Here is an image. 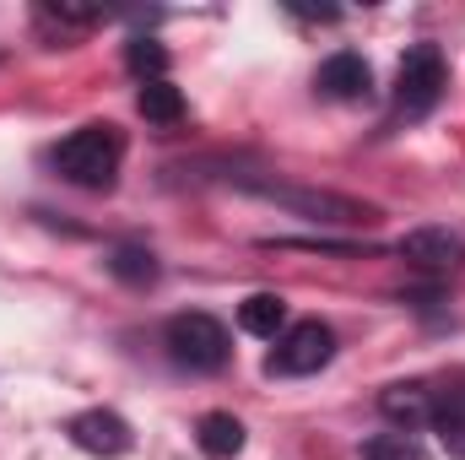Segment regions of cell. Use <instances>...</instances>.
<instances>
[{
    "label": "cell",
    "mask_w": 465,
    "mask_h": 460,
    "mask_svg": "<svg viewBox=\"0 0 465 460\" xmlns=\"http://www.w3.org/2000/svg\"><path fill=\"white\" fill-rule=\"evenodd\" d=\"M119 163H124V135H119L114 125H82V130H71L54 146L60 179L82 185V190H114Z\"/></svg>",
    "instance_id": "6da1fadb"
},
{
    "label": "cell",
    "mask_w": 465,
    "mask_h": 460,
    "mask_svg": "<svg viewBox=\"0 0 465 460\" xmlns=\"http://www.w3.org/2000/svg\"><path fill=\"white\" fill-rule=\"evenodd\" d=\"M163 342H168V357L179 363V368H190V374H217L223 363H228V325L223 320H212V315H173L168 320V331H163Z\"/></svg>",
    "instance_id": "7a4b0ae2"
},
{
    "label": "cell",
    "mask_w": 465,
    "mask_h": 460,
    "mask_svg": "<svg viewBox=\"0 0 465 460\" xmlns=\"http://www.w3.org/2000/svg\"><path fill=\"white\" fill-rule=\"evenodd\" d=\"M444 55L433 49V44H417V49H406V60H401V71H395V109L406 119H422L439 109V98H444Z\"/></svg>",
    "instance_id": "3957f363"
},
{
    "label": "cell",
    "mask_w": 465,
    "mask_h": 460,
    "mask_svg": "<svg viewBox=\"0 0 465 460\" xmlns=\"http://www.w3.org/2000/svg\"><path fill=\"white\" fill-rule=\"evenodd\" d=\"M331 357H336V331L320 325V320H303V325L276 336V352L265 357V368L282 374V379H303V374H320Z\"/></svg>",
    "instance_id": "277c9868"
},
{
    "label": "cell",
    "mask_w": 465,
    "mask_h": 460,
    "mask_svg": "<svg viewBox=\"0 0 465 460\" xmlns=\"http://www.w3.org/2000/svg\"><path fill=\"white\" fill-rule=\"evenodd\" d=\"M254 190L292 206V212H303V217H314V223H373V206L331 195V190H287V185H265V179H254Z\"/></svg>",
    "instance_id": "5b68a950"
},
{
    "label": "cell",
    "mask_w": 465,
    "mask_h": 460,
    "mask_svg": "<svg viewBox=\"0 0 465 460\" xmlns=\"http://www.w3.org/2000/svg\"><path fill=\"white\" fill-rule=\"evenodd\" d=\"M395 249H401V260H406V265L433 271V276L460 271V265H465V238H460V233H450V228H411Z\"/></svg>",
    "instance_id": "8992f818"
},
{
    "label": "cell",
    "mask_w": 465,
    "mask_h": 460,
    "mask_svg": "<svg viewBox=\"0 0 465 460\" xmlns=\"http://www.w3.org/2000/svg\"><path fill=\"white\" fill-rule=\"evenodd\" d=\"M71 445L76 450H87V455H104V460H114L124 455L135 439H130V423L119 417V412H82V417H71Z\"/></svg>",
    "instance_id": "52a82bcc"
},
{
    "label": "cell",
    "mask_w": 465,
    "mask_h": 460,
    "mask_svg": "<svg viewBox=\"0 0 465 460\" xmlns=\"http://www.w3.org/2000/svg\"><path fill=\"white\" fill-rule=\"evenodd\" d=\"M314 87L325 93V98H336V104H351V98H368V87H373V71H368V60L362 55H331L325 65H320V76H314Z\"/></svg>",
    "instance_id": "ba28073f"
},
{
    "label": "cell",
    "mask_w": 465,
    "mask_h": 460,
    "mask_svg": "<svg viewBox=\"0 0 465 460\" xmlns=\"http://www.w3.org/2000/svg\"><path fill=\"white\" fill-rule=\"evenodd\" d=\"M433 434H439V445L450 450V455L465 460V385H450V390H439L433 395Z\"/></svg>",
    "instance_id": "9c48e42d"
},
{
    "label": "cell",
    "mask_w": 465,
    "mask_h": 460,
    "mask_svg": "<svg viewBox=\"0 0 465 460\" xmlns=\"http://www.w3.org/2000/svg\"><path fill=\"white\" fill-rule=\"evenodd\" d=\"M238 325H243L249 336H265V342H276V336L287 331V304H282L276 293H254V298H243V309H238Z\"/></svg>",
    "instance_id": "30bf717a"
},
{
    "label": "cell",
    "mask_w": 465,
    "mask_h": 460,
    "mask_svg": "<svg viewBox=\"0 0 465 460\" xmlns=\"http://www.w3.org/2000/svg\"><path fill=\"white\" fill-rule=\"evenodd\" d=\"M195 439H201V450L212 460H232L243 450V423H238L232 412H206L201 428H195Z\"/></svg>",
    "instance_id": "8fae6325"
},
{
    "label": "cell",
    "mask_w": 465,
    "mask_h": 460,
    "mask_svg": "<svg viewBox=\"0 0 465 460\" xmlns=\"http://www.w3.org/2000/svg\"><path fill=\"white\" fill-rule=\"evenodd\" d=\"M379 406H384V417H395V423H428L433 417V390L428 385H390L384 395H379Z\"/></svg>",
    "instance_id": "7c38bea8"
},
{
    "label": "cell",
    "mask_w": 465,
    "mask_h": 460,
    "mask_svg": "<svg viewBox=\"0 0 465 460\" xmlns=\"http://www.w3.org/2000/svg\"><path fill=\"white\" fill-rule=\"evenodd\" d=\"M135 109H141V119H152V125H179L184 119V93L163 76V82H146L135 93Z\"/></svg>",
    "instance_id": "4fadbf2b"
},
{
    "label": "cell",
    "mask_w": 465,
    "mask_h": 460,
    "mask_svg": "<svg viewBox=\"0 0 465 460\" xmlns=\"http://www.w3.org/2000/svg\"><path fill=\"white\" fill-rule=\"evenodd\" d=\"M109 271H114L119 282H130V287H152L157 282V255L146 244H119L114 255H109Z\"/></svg>",
    "instance_id": "5bb4252c"
},
{
    "label": "cell",
    "mask_w": 465,
    "mask_h": 460,
    "mask_svg": "<svg viewBox=\"0 0 465 460\" xmlns=\"http://www.w3.org/2000/svg\"><path fill=\"white\" fill-rule=\"evenodd\" d=\"M124 65L141 76V87H146V82H163V71H168V49L152 44V38H135V44L124 49Z\"/></svg>",
    "instance_id": "9a60e30c"
},
{
    "label": "cell",
    "mask_w": 465,
    "mask_h": 460,
    "mask_svg": "<svg viewBox=\"0 0 465 460\" xmlns=\"http://www.w3.org/2000/svg\"><path fill=\"white\" fill-rule=\"evenodd\" d=\"M362 460H417V445H411L406 434H379V439L362 450Z\"/></svg>",
    "instance_id": "2e32d148"
}]
</instances>
